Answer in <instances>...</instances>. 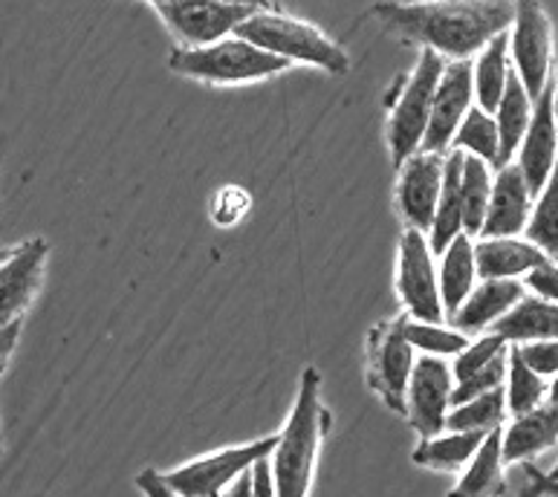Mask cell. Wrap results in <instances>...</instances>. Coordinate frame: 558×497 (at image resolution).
Wrapping results in <instances>:
<instances>
[{
  "instance_id": "1",
  "label": "cell",
  "mask_w": 558,
  "mask_h": 497,
  "mask_svg": "<svg viewBox=\"0 0 558 497\" xmlns=\"http://www.w3.org/2000/svg\"><path fill=\"white\" fill-rule=\"evenodd\" d=\"M371 15L423 50L472 61L495 35L509 33L515 0H379Z\"/></svg>"
},
{
  "instance_id": "2",
  "label": "cell",
  "mask_w": 558,
  "mask_h": 497,
  "mask_svg": "<svg viewBox=\"0 0 558 497\" xmlns=\"http://www.w3.org/2000/svg\"><path fill=\"white\" fill-rule=\"evenodd\" d=\"M327 428H330V411L322 405V373L316 367H304L295 405L287 416L283 432L278 434L276 451L269 454L278 497L310 495L318 448Z\"/></svg>"
},
{
  "instance_id": "3",
  "label": "cell",
  "mask_w": 558,
  "mask_h": 497,
  "mask_svg": "<svg viewBox=\"0 0 558 497\" xmlns=\"http://www.w3.org/2000/svg\"><path fill=\"white\" fill-rule=\"evenodd\" d=\"M234 35L243 41H252L260 50L272 52L278 59L290 61V64L301 61V64L327 70L330 75H344L350 70L348 52L330 35L301 17L283 15L278 7L258 9L234 29Z\"/></svg>"
},
{
  "instance_id": "4",
  "label": "cell",
  "mask_w": 558,
  "mask_h": 497,
  "mask_svg": "<svg viewBox=\"0 0 558 497\" xmlns=\"http://www.w3.org/2000/svg\"><path fill=\"white\" fill-rule=\"evenodd\" d=\"M168 66L185 78H194V82L246 84L281 75L292 64L272 56V52L260 50L252 41L229 35V38L209 44V47H177L168 56Z\"/></svg>"
},
{
  "instance_id": "5",
  "label": "cell",
  "mask_w": 558,
  "mask_h": 497,
  "mask_svg": "<svg viewBox=\"0 0 558 497\" xmlns=\"http://www.w3.org/2000/svg\"><path fill=\"white\" fill-rule=\"evenodd\" d=\"M446 61L440 52L423 50L417 64L405 78L397 82L388 93V150H391L393 166L400 168L405 159H411L423 148L425 128L432 119V101L440 84V75L446 70Z\"/></svg>"
},
{
  "instance_id": "6",
  "label": "cell",
  "mask_w": 558,
  "mask_h": 497,
  "mask_svg": "<svg viewBox=\"0 0 558 497\" xmlns=\"http://www.w3.org/2000/svg\"><path fill=\"white\" fill-rule=\"evenodd\" d=\"M278 434L272 437L252 439L243 446L220 448L206 457H197L192 463L177 465L171 472H162L166 483L183 497H223L238 477L252 472L260 460H267L276 451Z\"/></svg>"
},
{
  "instance_id": "7",
  "label": "cell",
  "mask_w": 558,
  "mask_h": 497,
  "mask_svg": "<svg viewBox=\"0 0 558 497\" xmlns=\"http://www.w3.org/2000/svg\"><path fill=\"white\" fill-rule=\"evenodd\" d=\"M400 318L379 322L367 336V385L383 399L388 411L405 414V393L414 365H417V350L411 348Z\"/></svg>"
},
{
  "instance_id": "8",
  "label": "cell",
  "mask_w": 558,
  "mask_h": 497,
  "mask_svg": "<svg viewBox=\"0 0 558 497\" xmlns=\"http://www.w3.org/2000/svg\"><path fill=\"white\" fill-rule=\"evenodd\" d=\"M509 59L530 99H538L553 73V21L538 0H515L509 26Z\"/></svg>"
},
{
  "instance_id": "9",
  "label": "cell",
  "mask_w": 558,
  "mask_h": 497,
  "mask_svg": "<svg viewBox=\"0 0 558 497\" xmlns=\"http://www.w3.org/2000/svg\"><path fill=\"white\" fill-rule=\"evenodd\" d=\"M397 292L409 318L440 324L446 318L432 243L420 229H405L397 252Z\"/></svg>"
},
{
  "instance_id": "10",
  "label": "cell",
  "mask_w": 558,
  "mask_h": 497,
  "mask_svg": "<svg viewBox=\"0 0 558 497\" xmlns=\"http://www.w3.org/2000/svg\"><path fill=\"white\" fill-rule=\"evenodd\" d=\"M162 24L183 47H209L234 35V29L258 9L229 0H185V3H154Z\"/></svg>"
},
{
  "instance_id": "11",
  "label": "cell",
  "mask_w": 558,
  "mask_h": 497,
  "mask_svg": "<svg viewBox=\"0 0 558 497\" xmlns=\"http://www.w3.org/2000/svg\"><path fill=\"white\" fill-rule=\"evenodd\" d=\"M454 393V373L451 362L440 356H417L411 373L409 393H405V420L420 437H437L446 432Z\"/></svg>"
},
{
  "instance_id": "12",
  "label": "cell",
  "mask_w": 558,
  "mask_h": 497,
  "mask_svg": "<svg viewBox=\"0 0 558 497\" xmlns=\"http://www.w3.org/2000/svg\"><path fill=\"white\" fill-rule=\"evenodd\" d=\"M475 108V84H472V61H446L437 93L432 101V119L425 128L423 148L428 154H446L454 142L460 122Z\"/></svg>"
},
{
  "instance_id": "13",
  "label": "cell",
  "mask_w": 558,
  "mask_h": 497,
  "mask_svg": "<svg viewBox=\"0 0 558 497\" xmlns=\"http://www.w3.org/2000/svg\"><path fill=\"white\" fill-rule=\"evenodd\" d=\"M47 257L50 243L33 238L12 248V255L0 264V327L17 324L26 310L33 307L35 295L41 290Z\"/></svg>"
},
{
  "instance_id": "14",
  "label": "cell",
  "mask_w": 558,
  "mask_h": 497,
  "mask_svg": "<svg viewBox=\"0 0 558 497\" xmlns=\"http://www.w3.org/2000/svg\"><path fill=\"white\" fill-rule=\"evenodd\" d=\"M442 174H446V154L417 150L414 157L400 166L397 183V208L409 229L428 232L434 223V211L440 203Z\"/></svg>"
},
{
  "instance_id": "15",
  "label": "cell",
  "mask_w": 558,
  "mask_h": 497,
  "mask_svg": "<svg viewBox=\"0 0 558 497\" xmlns=\"http://www.w3.org/2000/svg\"><path fill=\"white\" fill-rule=\"evenodd\" d=\"M558 162V124L556 113H553V82L547 84V90L535 99L533 119L526 128V136L521 142V148L515 154V166L521 168L530 194L538 197L542 189L550 180L553 168Z\"/></svg>"
},
{
  "instance_id": "16",
  "label": "cell",
  "mask_w": 558,
  "mask_h": 497,
  "mask_svg": "<svg viewBox=\"0 0 558 497\" xmlns=\"http://www.w3.org/2000/svg\"><path fill=\"white\" fill-rule=\"evenodd\" d=\"M535 197L515 162L498 168L492 180V199L481 238H518L530 223Z\"/></svg>"
},
{
  "instance_id": "17",
  "label": "cell",
  "mask_w": 558,
  "mask_h": 497,
  "mask_svg": "<svg viewBox=\"0 0 558 497\" xmlns=\"http://www.w3.org/2000/svg\"><path fill=\"white\" fill-rule=\"evenodd\" d=\"M524 281H518V278H486L477 283L472 295L463 301V307L451 315L449 322L454 324V330L466 332V336H481L515 307L518 301L524 299Z\"/></svg>"
},
{
  "instance_id": "18",
  "label": "cell",
  "mask_w": 558,
  "mask_h": 497,
  "mask_svg": "<svg viewBox=\"0 0 558 497\" xmlns=\"http://www.w3.org/2000/svg\"><path fill=\"white\" fill-rule=\"evenodd\" d=\"M558 443V405L544 402L504 428V463H526Z\"/></svg>"
},
{
  "instance_id": "19",
  "label": "cell",
  "mask_w": 558,
  "mask_h": 497,
  "mask_svg": "<svg viewBox=\"0 0 558 497\" xmlns=\"http://www.w3.org/2000/svg\"><path fill=\"white\" fill-rule=\"evenodd\" d=\"M542 248L521 238H481L475 243L477 278H524L535 266L544 264Z\"/></svg>"
},
{
  "instance_id": "20",
  "label": "cell",
  "mask_w": 558,
  "mask_h": 497,
  "mask_svg": "<svg viewBox=\"0 0 558 497\" xmlns=\"http://www.w3.org/2000/svg\"><path fill=\"white\" fill-rule=\"evenodd\" d=\"M492 332H498L509 344L558 339V304L538 295H524L504 318L492 324Z\"/></svg>"
},
{
  "instance_id": "21",
  "label": "cell",
  "mask_w": 558,
  "mask_h": 497,
  "mask_svg": "<svg viewBox=\"0 0 558 497\" xmlns=\"http://www.w3.org/2000/svg\"><path fill=\"white\" fill-rule=\"evenodd\" d=\"M504 425L486 434L475 457L463 469V477L454 483L449 497H498L504 495Z\"/></svg>"
},
{
  "instance_id": "22",
  "label": "cell",
  "mask_w": 558,
  "mask_h": 497,
  "mask_svg": "<svg viewBox=\"0 0 558 497\" xmlns=\"http://www.w3.org/2000/svg\"><path fill=\"white\" fill-rule=\"evenodd\" d=\"M437 278H440V299L442 310H446V318L458 313L463 307V301L472 295V290L477 287V264H475V243L466 232L458 234L454 241L446 246L440 260V269H437Z\"/></svg>"
},
{
  "instance_id": "23",
  "label": "cell",
  "mask_w": 558,
  "mask_h": 497,
  "mask_svg": "<svg viewBox=\"0 0 558 497\" xmlns=\"http://www.w3.org/2000/svg\"><path fill=\"white\" fill-rule=\"evenodd\" d=\"M512 59H509V33L495 35L472 61V84H475L477 108L495 117L504 90H507Z\"/></svg>"
},
{
  "instance_id": "24",
  "label": "cell",
  "mask_w": 558,
  "mask_h": 497,
  "mask_svg": "<svg viewBox=\"0 0 558 497\" xmlns=\"http://www.w3.org/2000/svg\"><path fill=\"white\" fill-rule=\"evenodd\" d=\"M463 159L466 154L463 150H449L446 154V174H442V191L440 203H437V211H434L432 223V252L434 255H442L446 246H449L458 234H463V203H460V177H463Z\"/></svg>"
},
{
  "instance_id": "25",
  "label": "cell",
  "mask_w": 558,
  "mask_h": 497,
  "mask_svg": "<svg viewBox=\"0 0 558 497\" xmlns=\"http://www.w3.org/2000/svg\"><path fill=\"white\" fill-rule=\"evenodd\" d=\"M535 101L530 99V93L521 84L518 73L512 70L509 73L507 90H504V99H500L498 110H495V122H498V136H500V159L498 168L509 166L515 159L518 148L526 136V128H530V119H533Z\"/></svg>"
},
{
  "instance_id": "26",
  "label": "cell",
  "mask_w": 558,
  "mask_h": 497,
  "mask_svg": "<svg viewBox=\"0 0 558 497\" xmlns=\"http://www.w3.org/2000/svg\"><path fill=\"white\" fill-rule=\"evenodd\" d=\"M484 439V432H446L437 437H420L411 460L432 472H460L466 469Z\"/></svg>"
},
{
  "instance_id": "27",
  "label": "cell",
  "mask_w": 558,
  "mask_h": 497,
  "mask_svg": "<svg viewBox=\"0 0 558 497\" xmlns=\"http://www.w3.org/2000/svg\"><path fill=\"white\" fill-rule=\"evenodd\" d=\"M492 166L481 157L466 154L463 177H460V203H463V232L469 238H481L492 199Z\"/></svg>"
},
{
  "instance_id": "28",
  "label": "cell",
  "mask_w": 558,
  "mask_h": 497,
  "mask_svg": "<svg viewBox=\"0 0 558 497\" xmlns=\"http://www.w3.org/2000/svg\"><path fill=\"white\" fill-rule=\"evenodd\" d=\"M547 379L538 376L533 367L526 365L521 353H518L515 344H509V371H507V385H504V393H507V414L521 416L533 408L544 405L547 402Z\"/></svg>"
},
{
  "instance_id": "29",
  "label": "cell",
  "mask_w": 558,
  "mask_h": 497,
  "mask_svg": "<svg viewBox=\"0 0 558 497\" xmlns=\"http://www.w3.org/2000/svg\"><path fill=\"white\" fill-rule=\"evenodd\" d=\"M504 416H507V393H504V388L489 390L484 397H475L451 408L449 420H446V432L489 434L504 425Z\"/></svg>"
},
{
  "instance_id": "30",
  "label": "cell",
  "mask_w": 558,
  "mask_h": 497,
  "mask_svg": "<svg viewBox=\"0 0 558 497\" xmlns=\"http://www.w3.org/2000/svg\"><path fill=\"white\" fill-rule=\"evenodd\" d=\"M451 150H463V154L481 157L484 162H489L492 168H498L500 136H498V122H495V117L481 108L469 110L466 119L460 122L458 133H454Z\"/></svg>"
},
{
  "instance_id": "31",
  "label": "cell",
  "mask_w": 558,
  "mask_h": 497,
  "mask_svg": "<svg viewBox=\"0 0 558 497\" xmlns=\"http://www.w3.org/2000/svg\"><path fill=\"white\" fill-rule=\"evenodd\" d=\"M524 232L526 241L535 243L547 257L558 260V162L542 194L535 197L533 215H530Z\"/></svg>"
},
{
  "instance_id": "32",
  "label": "cell",
  "mask_w": 558,
  "mask_h": 497,
  "mask_svg": "<svg viewBox=\"0 0 558 497\" xmlns=\"http://www.w3.org/2000/svg\"><path fill=\"white\" fill-rule=\"evenodd\" d=\"M402 332L414 350H423V356H440V359H454L460 350L466 348L469 336L460 330H446L440 324L432 322H417V318H409L402 322Z\"/></svg>"
},
{
  "instance_id": "33",
  "label": "cell",
  "mask_w": 558,
  "mask_h": 497,
  "mask_svg": "<svg viewBox=\"0 0 558 497\" xmlns=\"http://www.w3.org/2000/svg\"><path fill=\"white\" fill-rule=\"evenodd\" d=\"M509 341H504L498 332H486V336H477L475 341H469L466 348L460 350L454 362H451V373H454V381L469 379L472 373L484 371L489 362L500 356V353H507Z\"/></svg>"
},
{
  "instance_id": "34",
  "label": "cell",
  "mask_w": 558,
  "mask_h": 497,
  "mask_svg": "<svg viewBox=\"0 0 558 497\" xmlns=\"http://www.w3.org/2000/svg\"><path fill=\"white\" fill-rule=\"evenodd\" d=\"M521 359L526 365L533 367L538 376L550 379V376H558V339L550 341H526V344H515Z\"/></svg>"
},
{
  "instance_id": "35",
  "label": "cell",
  "mask_w": 558,
  "mask_h": 497,
  "mask_svg": "<svg viewBox=\"0 0 558 497\" xmlns=\"http://www.w3.org/2000/svg\"><path fill=\"white\" fill-rule=\"evenodd\" d=\"M524 287L533 290L538 299L556 301L558 304V260L556 257H547L544 264H538L533 272L524 275Z\"/></svg>"
},
{
  "instance_id": "36",
  "label": "cell",
  "mask_w": 558,
  "mask_h": 497,
  "mask_svg": "<svg viewBox=\"0 0 558 497\" xmlns=\"http://www.w3.org/2000/svg\"><path fill=\"white\" fill-rule=\"evenodd\" d=\"M136 489H140L145 497H183V495H177V492L166 483V477H162L159 472H154V469H145V472L136 477Z\"/></svg>"
},
{
  "instance_id": "37",
  "label": "cell",
  "mask_w": 558,
  "mask_h": 497,
  "mask_svg": "<svg viewBox=\"0 0 558 497\" xmlns=\"http://www.w3.org/2000/svg\"><path fill=\"white\" fill-rule=\"evenodd\" d=\"M252 497H278L276 481H272V465L267 460H260L255 469H252Z\"/></svg>"
},
{
  "instance_id": "38",
  "label": "cell",
  "mask_w": 558,
  "mask_h": 497,
  "mask_svg": "<svg viewBox=\"0 0 558 497\" xmlns=\"http://www.w3.org/2000/svg\"><path fill=\"white\" fill-rule=\"evenodd\" d=\"M17 339H21V322L9 324V327H0V376L12 362V353L17 348Z\"/></svg>"
},
{
  "instance_id": "39",
  "label": "cell",
  "mask_w": 558,
  "mask_h": 497,
  "mask_svg": "<svg viewBox=\"0 0 558 497\" xmlns=\"http://www.w3.org/2000/svg\"><path fill=\"white\" fill-rule=\"evenodd\" d=\"M530 477H533V489L524 497H558V481H550L547 474L538 472H530Z\"/></svg>"
},
{
  "instance_id": "40",
  "label": "cell",
  "mask_w": 558,
  "mask_h": 497,
  "mask_svg": "<svg viewBox=\"0 0 558 497\" xmlns=\"http://www.w3.org/2000/svg\"><path fill=\"white\" fill-rule=\"evenodd\" d=\"M223 497H252V472H246L243 477H238V481H234V486H229V489H226Z\"/></svg>"
},
{
  "instance_id": "41",
  "label": "cell",
  "mask_w": 558,
  "mask_h": 497,
  "mask_svg": "<svg viewBox=\"0 0 558 497\" xmlns=\"http://www.w3.org/2000/svg\"><path fill=\"white\" fill-rule=\"evenodd\" d=\"M148 3H185V0H148ZM229 3H243V7L255 9H276L272 0H229Z\"/></svg>"
},
{
  "instance_id": "42",
  "label": "cell",
  "mask_w": 558,
  "mask_h": 497,
  "mask_svg": "<svg viewBox=\"0 0 558 497\" xmlns=\"http://www.w3.org/2000/svg\"><path fill=\"white\" fill-rule=\"evenodd\" d=\"M547 402H553V405H558V376H553L550 390H547Z\"/></svg>"
},
{
  "instance_id": "43",
  "label": "cell",
  "mask_w": 558,
  "mask_h": 497,
  "mask_svg": "<svg viewBox=\"0 0 558 497\" xmlns=\"http://www.w3.org/2000/svg\"><path fill=\"white\" fill-rule=\"evenodd\" d=\"M553 113H556V124H558V75L553 78Z\"/></svg>"
},
{
  "instance_id": "44",
  "label": "cell",
  "mask_w": 558,
  "mask_h": 497,
  "mask_svg": "<svg viewBox=\"0 0 558 497\" xmlns=\"http://www.w3.org/2000/svg\"><path fill=\"white\" fill-rule=\"evenodd\" d=\"M9 255H12V248H3V246H0V264H3V260H7Z\"/></svg>"
},
{
  "instance_id": "45",
  "label": "cell",
  "mask_w": 558,
  "mask_h": 497,
  "mask_svg": "<svg viewBox=\"0 0 558 497\" xmlns=\"http://www.w3.org/2000/svg\"><path fill=\"white\" fill-rule=\"evenodd\" d=\"M547 477H550V481H558V463H556V469H553V472L547 474Z\"/></svg>"
},
{
  "instance_id": "46",
  "label": "cell",
  "mask_w": 558,
  "mask_h": 497,
  "mask_svg": "<svg viewBox=\"0 0 558 497\" xmlns=\"http://www.w3.org/2000/svg\"><path fill=\"white\" fill-rule=\"evenodd\" d=\"M0 451H3V443H0Z\"/></svg>"
}]
</instances>
